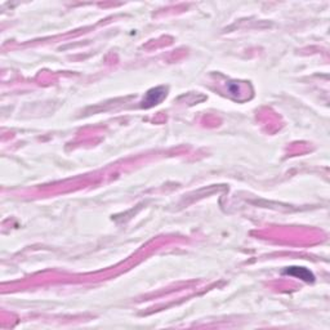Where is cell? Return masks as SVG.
Here are the masks:
<instances>
[{
	"instance_id": "6da1fadb",
	"label": "cell",
	"mask_w": 330,
	"mask_h": 330,
	"mask_svg": "<svg viewBox=\"0 0 330 330\" xmlns=\"http://www.w3.org/2000/svg\"><path fill=\"white\" fill-rule=\"evenodd\" d=\"M165 97H166V89H165L164 87L154 88V89L147 92L144 102H142V107L149 109V107H153L155 106V105H159Z\"/></svg>"
},
{
	"instance_id": "7a4b0ae2",
	"label": "cell",
	"mask_w": 330,
	"mask_h": 330,
	"mask_svg": "<svg viewBox=\"0 0 330 330\" xmlns=\"http://www.w3.org/2000/svg\"><path fill=\"white\" fill-rule=\"evenodd\" d=\"M284 274L299 277V279H302V280L307 281V283H312V281L315 280V276L312 275V272H310L307 268H303V267H290L288 268V270H285Z\"/></svg>"
}]
</instances>
